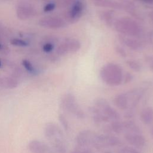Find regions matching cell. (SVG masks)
<instances>
[{
    "label": "cell",
    "mask_w": 153,
    "mask_h": 153,
    "mask_svg": "<svg viewBox=\"0 0 153 153\" xmlns=\"http://www.w3.org/2000/svg\"><path fill=\"white\" fill-rule=\"evenodd\" d=\"M44 135L49 140L54 149L59 153H65L66 147L63 133L59 126L53 122L48 123L44 127Z\"/></svg>",
    "instance_id": "cell-1"
},
{
    "label": "cell",
    "mask_w": 153,
    "mask_h": 153,
    "mask_svg": "<svg viewBox=\"0 0 153 153\" xmlns=\"http://www.w3.org/2000/svg\"><path fill=\"white\" fill-rule=\"evenodd\" d=\"M100 75L102 80L111 85H120L123 81V71L117 64L108 63L100 71Z\"/></svg>",
    "instance_id": "cell-2"
},
{
    "label": "cell",
    "mask_w": 153,
    "mask_h": 153,
    "mask_svg": "<svg viewBox=\"0 0 153 153\" xmlns=\"http://www.w3.org/2000/svg\"><path fill=\"white\" fill-rule=\"evenodd\" d=\"M115 29L125 35L130 36L138 35L140 32V28L138 24L128 18H121L115 23Z\"/></svg>",
    "instance_id": "cell-3"
},
{
    "label": "cell",
    "mask_w": 153,
    "mask_h": 153,
    "mask_svg": "<svg viewBox=\"0 0 153 153\" xmlns=\"http://www.w3.org/2000/svg\"><path fill=\"white\" fill-rule=\"evenodd\" d=\"M61 106L66 111L78 118L82 119L85 117L84 112L80 109L75 97L72 94L68 93L63 96L61 100Z\"/></svg>",
    "instance_id": "cell-4"
},
{
    "label": "cell",
    "mask_w": 153,
    "mask_h": 153,
    "mask_svg": "<svg viewBox=\"0 0 153 153\" xmlns=\"http://www.w3.org/2000/svg\"><path fill=\"white\" fill-rule=\"evenodd\" d=\"M81 44L78 40L68 39L63 42L57 48V53L63 55L71 52H75L80 48Z\"/></svg>",
    "instance_id": "cell-5"
},
{
    "label": "cell",
    "mask_w": 153,
    "mask_h": 153,
    "mask_svg": "<svg viewBox=\"0 0 153 153\" xmlns=\"http://www.w3.org/2000/svg\"><path fill=\"white\" fill-rule=\"evenodd\" d=\"M97 134L90 130H83L78 133L76 137V142L81 146L89 145H94Z\"/></svg>",
    "instance_id": "cell-6"
},
{
    "label": "cell",
    "mask_w": 153,
    "mask_h": 153,
    "mask_svg": "<svg viewBox=\"0 0 153 153\" xmlns=\"http://www.w3.org/2000/svg\"><path fill=\"white\" fill-rule=\"evenodd\" d=\"M39 25L45 27L57 29L64 27L66 24L65 21L60 18L54 17H47L41 19L39 21Z\"/></svg>",
    "instance_id": "cell-7"
},
{
    "label": "cell",
    "mask_w": 153,
    "mask_h": 153,
    "mask_svg": "<svg viewBox=\"0 0 153 153\" xmlns=\"http://www.w3.org/2000/svg\"><path fill=\"white\" fill-rule=\"evenodd\" d=\"M85 8L84 2L81 0H76L69 11V17L72 20H78L82 16Z\"/></svg>",
    "instance_id": "cell-8"
},
{
    "label": "cell",
    "mask_w": 153,
    "mask_h": 153,
    "mask_svg": "<svg viewBox=\"0 0 153 153\" xmlns=\"http://www.w3.org/2000/svg\"><path fill=\"white\" fill-rule=\"evenodd\" d=\"M27 149L31 153H47L49 150L45 143L37 139L30 140L27 144Z\"/></svg>",
    "instance_id": "cell-9"
},
{
    "label": "cell",
    "mask_w": 153,
    "mask_h": 153,
    "mask_svg": "<svg viewBox=\"0 0 153 153\" xmlns=\"http://www.w3.org/2000/svg\"><path fill=\"white\" fill-rule=\"evenodd\" d=\"M124 137L129 143L137 148H142L145 144V138L138 133H127Z\"/></svg>",
    "instance_id": "cell-10"
},
{
    "label": "cell",
    "mask_w": 153,
    "mask_h": 153,
    "mask_svg": "<svg viewBox=\"0 0 153 153\" xmlns=\"http://www.w3.org/2000/svg\"><path fill=\"white\" fill-rule=\"evenodd\" d=\"M32 7L25 2L19 5L17 8V16L21 20H26L33 14Z\"/></svg>",
    "instance_id": "cell-11"
},
{
    "label": "cell",
    "mask_w": 153,
    "mask_h": 153,
    "mask_svg": "<svg viewBox=\"0 0 153 153\" xmlns=\"http://www.w3.org/2000/svg\"><path fill=\"white\" fill-rule=\"evenodd\" d=\"M128 97L127 94H120L115 98V104L121 109H126L128 107Z\"/></svg>",
    "instance_id": "cell-12"
},
{
    "label": "cell",
    "mask_w": 153,
    "mask_h": 153,
    "mask_svg": "<svg viewBox=\"0 0 153 153\" xmlns=\"http://www.w3.org/2000/svg\"><path fill=\"white\" fill-rule=\"evenodd\" d=\"M140 118L146 124H151L153 121V110L151 108L144 109L140 113Z\"/></svg>",
    "instance_id": "cell-13"
},
{
    "label": "cell",
    "mask_w": 153,
    "mask_h": 153,
    "mask_svg": "<svg viewBox=\"0 0 153 153\" xmlns=\"http://www.w3.org/2000/svg\"><path fill=\"white\" fill-rule=\"evenodd\" d=\"M124 131H126L127 133H140V130L138 126L132 121H126L123 123Z\"/></svg>",
    "instance_id": "cell-14"
},
{
    "label": "cell",
    "mask_w": 153,
    "mask_h": 153,
    "mask_svg": "<svg viewBox=\"0 0 153 153\" xmlns=\"http://www.w3.org/2000/svg\"><path fill=\"white\" fill-rule=\"evenodd\" d=\"M121 40L126 45H127L128 47L134 50L138 49L141 46L140 44L138 41L131 38H128L126 37H121Z\"/></svg>",
    "instance_id": "cell-15"
},
{
    "label": "cell",
    "mask_w": 153,
    "mask_h": 153,
    "mask_svg": "<svg viewBox=\"0 0 153 153\" xmlns=\"http://www.w3.org/2000/svg\"><path fill=\"white\" fill-rule=\"evenodd\" d=\"M94 3L101 7H111V8H119L120 5L115 3L110 0H93Z\"/></svg>",
    "instance_id": "cell-16"
},
{
    "label": "cell",
    "mask_w": 153,
    "mask_h": 153,
    "mask_svg": "<svg viewBox=\"0 0 153 153\" xmlns=\"http://www.w3.org/2000/svg\"><path fill=\"white\" fill-rule=\"evenodd\" d=\"M2 85L6 88H13L17 87V82L11 78H5L4 81L2 82Z\"/></svg>",
    "instance_id": "cell-17"
},
{
    "label": "cell",
    "mask_w": 153,
    "mask_h": 153,
    "mask_svg": "<svg viewBox=\"0 0 153 153\" xmlns=\"http://www.w3.org/2000/svg\"><path fill=\"white\" fill-rule=\"evenodd\" d=\"M111 127L112 130H113L115 133H120L124 131L123 123H120L117 121H113L111 123Z\"/></svg>",
    "instance_id": "cell-18"
},
{
    "label": "cell",
    "mask_w": 153,
    "mask_h": 153,
    "mask_svg": "<svg viewBox=\"0 0 153 153\" xmlns=\"http://www.w3.org/2000/svg\"><path fill=\"white\" fill-rule=\"evenodd\" d=\"M10 43L15 46H20V47H25L28 45V43L23 39L19 38H13L10 41Z\"/></svg>",
    "instance_id": "cell-19"
},
{
    "label": "cell",
    "mask_w": 153,
    "mask_h": 153,
    "mask_svg": "<svg viewBox=\"0 0 153 153\" xmlns=\"http://www.w3.org/2000/svg\"><path fill=\"white\" fill-rule=\"evenodd\" d=\"M59 120L63 128L65 130H67L69 127V124L66 117L63 114H60L59 116Z\"/></svg>",
    "instance_id": "cell-20"
},
{
    "label": "cell",
    "mask_w": 153,
    "mask_h": 153,
    "mask_svg": "<svg viewBox=\"0 0 153 153\" xmlns=\"http://www.w3.org/2000/svg\"><path fill=\"white\" fill-rule=\"evenodd\" d=\"M22 64L23 65V66L25 67V68L30 73H33L35 71V69L33 67L32 65L31 64V63L28 61L27 60H23L22 62Z\"/></svg>",
    "instance_id": "cell-21"
},
{
    "label": "cell",
    "mask_w": 153,
    "mask_h": 153,
    "mask_svg": "<svg viewBox=\"0 0 153 153\" xmlns=\"http://www.w3.org/2000/svg\"><path fill=\"white\" fill-rule=\"evenodd\" d=\"M120 153H140L136 149L130 147H124L120 151Z\"/></svg>",
    "instance_id": "cell-22"
},
{
    "label": "cell",
    "mask_w": 153,
    "mask_h": 153,
    "mask_svg": "<svg viewBox=\"0 0 153 153\" xmlns=\"http://www.w3.org/2000/svg\"><path fill=\"white\" fill-rule=\"evenodd\" d=\"M54 49V45L53 44L48 42L45 44L42 47V50L45 53H50Z\"/></svg>",
    "instance_id": "cell-23"
},
{
    "label": "cell",
    "mask_w": 153,
    "mask_h": 153,
    "mask_svg": "<svg viewBox=\"0 0 153 153\" xmlns=\"http://www.w3.org/2000/svg\"><path fill=\"white\" fill-rule=\"evenodd\" d=\"M56 7V4L53 2H50L47 4L44 8V11L45 12H50L53 11Z\"/></svg>",
    "instance_id": "cell-24"
},
{
    "label": "cell",
    "mask_w": 153,
    "mask_h": 153,
    "mask_svg": "<svg viewBox=\"0 0 153 153\" xmlns=\"http://www.w3.org/2000/svg\"><path fill=\"white\" fill-rule=\"evenodd\" d=\"M128 64L130 66V68H132L134 71H139L140 69V65L137 63H136V62L130 61V62H128Z\"/></svg>",
    "instance_id": "cell-25"
},
{
    "label": "cell",
    "mask_w": 153,
    "mask_h": 153,
    "mask_svg": "<svg viewBox=\"0 0 153 153\" xmlns=\"http://www.w3.org/2000/svg\"><path fill=\"white\" fill-rule=\"evenodd\" d=\"M72 153H91L89 150L83 149V150H76L73 151Z\"/></svg>",
    "instance_id": "cell-26"
},
{
    "label": "cell",
    "mask_w": 153,
    "mask_h": 153,
    "mask_svg": "<svg viewBox=\"0 0 153 153\" xmlns=\"http://www.w3.org/2000/svg\"><path fill=\"white\" fill-rule=\"evenodd\" d=\"M76 0H63V2L65 4H69L71 2H74Z\"/></svg>",
    "instance_id": "cell-27"
},
{
    "label": "cell",
    "mask_w": 153,
    "mask_h": 153,
    "mask_svg": "<svg viewBox=\"0 0 153 153\" xmlns=\"http://www.w3.org/2000/svg\"><path fill=\"white\" fill-rule=\"evenodd\" d=\"M145 3H149V4H153V0H138Z\"/></svg>",
    "instance_id": "cell-28"
},
{
    "label": "cell",
    "mask_w": 153,
    "mask_h": 153,
    "mask_svg": "<svg viewBox=\"0 0 153 153\" xmlns=\"http://www.w3.org/2000/svg\"><path fill=\"white\" fill-rule=\"evenodd\" d=\"M150 17H151V19L153 20V11L150 14Z\"/></svg>",
    "instance_id": "cell-29"
},
{
    "label": "cell",
    "mask_w": 153,
    "mask_h": 153,
    "mask_svg": "<svg viewBox=\"0 0 153 153\" xmlns=\"http://www.w3.org/2000/svg\"><path fill=\"white\" fill-rule=\"evenodd\" d=\"M104 153H112L111 152H109V151H106V152H105Z\"/></svg>",
    "instance_id": "cell-30"
},
{
    "label": "cell",
    "mask_w": 153,
    "mask_h": 153,
    "mask_svg": "<svg viewBox=\"0 0 153 153\" xmlns=\"http://www.w3.org/2000/svg\"><path fill=\"white\" fill-rule=\"evenodd\" d=\"M1 65H2V64H1V62L0 61V68L1 67Z\"/></svg>",
    "instance_id": "cell-31"
},
{
    "label": "cell",
    "mask_w": 153,
    "mask_h": 153,
    "mask_svg": "<svg viewBox=\"0 0 153 153\" xmlns=\"http://www.w3.org/2000/svg\"><path fill=\"white\" fill-rule=\"evenodd\" d=\"M152 136H153V128L152 130Z\"/></svg>",
    "instance_id": "cell-32"
},
{
    "label": "cell",
    "mask_w": 153,
    "mask_h": 153,
    "mask_svg": "<svg viewBox=\"0 0 153 153\" xmlns=\"http://www.w3.org/2000/svg\"><path fill=\"white\" fill-rule=\"evenodd\" d=\"M1 45L0 44V48H1Z\"/></svg>",
    "instance_id": "cell-33"
},
{
    "label": "cell",
    "mask_w": 153,
    "mask_h": 153,
    "mask_svg": "<svg viewBox=\"0 0 153 153\" xmlns=\"http://www.w3.org/2000/svg\"><path fill=\"white\" fill-rule=\"evenodd\" d=\"M44 1H49V0H44Z\"/></svg>",
    "instance_id": "cell-34"
}]
</instances>
